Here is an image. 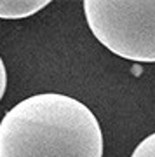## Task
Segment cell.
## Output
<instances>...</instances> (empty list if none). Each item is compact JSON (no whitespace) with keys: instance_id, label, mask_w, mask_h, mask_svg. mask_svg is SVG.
Instances as JSON below:
<instances>
[{"instance_id":"cell-1","label":"cell","mask_w":155,"mask_h":157,"mask_svg":"<svg viewBox=\"0 0 155 157\" xmlns=\"http://www.w3.org/2000/svg\"><path fill=\"white\" fill-rule=\"evenodd\" d=\"M0 157H103L100 121L72 96H30L0 122Z\"/></svg>"},{"instance_id":"cell-2","label":"cell","mask_w":155,"mask_h":157,"mask_svg":"<svg viewBox=\"0 0 155 157\" xmlns=\"http://www.w3.org/2000/svg\"><path fill=\"white\" fill-rule=\"evenodd\" d=\"M84 14L94 37L113 54L155 63V0H85Z\"/></svg>"},{"instance_id":"cell-3","label":"cell","mask_w":155,"mask_h":157,"mask_svg":"<svg viewBox=\"0 0 155 157\" xmlns=\"http://www.w3.org/2000/svg\"><path fill=\"white\" fill-rule=\"evenodd\" d=\"M49 6V0H0L2 19H21L37 14Z\"/></svg>"},{"instance_id":"cell-4","label":"cell","mask_w":155,"mask_h":157,"mask_svg":"<svg viewBox=\"0 0 155 157\" xmlns=\"http://www.w3.org/2000/svg\"><path fill=\"white\" fill-rule=\"evenodd\" d=\"M131 157H155V133L148 135L136 148Z\"/></svg>"},{"instance_id":"cell-5","label":"cell","mask_w":155,"mask_h":157,"mask_svg":"<svg viewBox=\"0 0 155 157\" xmlns=\"http://www.w3.org/2000/svg\"><path fill=\"white\" fill-rule=\"evenodd\" d=\"M6 87H7V70H6L4 61H2V58H0V100L4 98Z\"/></svg>"}]
</instances>
